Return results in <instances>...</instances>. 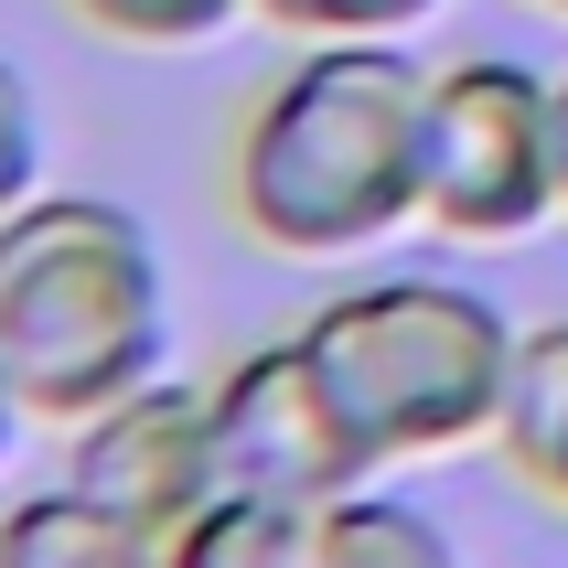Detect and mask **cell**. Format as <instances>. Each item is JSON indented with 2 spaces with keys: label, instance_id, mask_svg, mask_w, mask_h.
I'll list each match as a JSON object with an SVG mask.
<instances>
[{
  "label": "cell",
  "instance_id": "cell-1",
  "mask_svg": "<svg viewBox=\"0 0 568 568\" xmlns=\"http://www.w3.org/2000/svg\"><path fill=\"white\" fill-rule=\"evenodd\" d=\"M236 215L290 257H354L429 215V75L397 32H333L236 129Z\"/></svg>",
  "mask_w": 568,
  "mask_h": 568
},
{
  "label": "cell",
  "instance_id": "cell-2",
  "mask_svg": "<svg viewBox=\"0 0 568 568\" xmlns=\"http://www.w3.org/2000/svg\"><path fill=\"white\" fill-rule=\"evenodd\" d=\"M0 354L54 429L151 386L172 354V280L151 225L108 193H32L0 225Z\"/></svg>",
  "mask_w": 568,
  "mask_h": 568
},
{
  "label": "cell",
  "instance_id": "cell-3",
  "mask_svg": "<svg viewBox=\"0 0 568 568\" xmlns=\"http://www.w3.org/2000/svg\"><path fill=\"white\" fill-rule=\"evenodd\" d=\"M312 365L333 376L344 418L365 429L376 462L408 450H450V440H494L505 418V376H515V322L462 280H376L344 290L301 322Z\"/></svg>",
  "mask_w": 568,
  "mask_h": 568
},
{
  "label": "cell",
  "instance_id": "cell-4",
  "mask_svg": "<svg viewBox=\"0 0 568 568\" xmlns=\"http://www.w3.org/2000/svg\"><path fill=\"white\" fill-rule=\"evenodd\" d=\"M429 215L473 247L558 215V87L537 64L462 54L429 75Z\"/></svg>",
  "mask_w": 568,
  "mask_h": 568
},
{
  "label": "cell",
  "instance_id": "cell-5",
  "mask_svg": "<svg viewBox=\"0 0 568 568\" xmlns=\"http://www.w3.org/2000/svg\"><path fill=\"white\" fill-rule=\"evenodd\" d=\"M215 440H225V483L236 494H290V505H333L354 483H376V450L344 418L333 376L312 365L301 333L236 354L215 376Z\"/></svg>",
  "mask_w": 568,
  "mask_h": 568
},
{
  "label": "cell",
  "instance_id": "cell-6",
  "mask_svg": "<svg viewBox=\"0 0 568 568\" xmlns=\"http://www.w3.org/2000/svg\"><path fill=\"white\" fill-rule=\"evenodd\" d=\"M64 483L87 505L151 526V537H183L193 515L225 494V440H215V386H183V376H151L108 397V408L75 418L64 440Z\"/></svg>",
  "mask_w": 568,
  "mask_h": 568
},
{
  "label": "cell",
  "instance_id": "cell-7",
  "mask_svg": "<svg viewBox=\"0 0 568 568\" xmlns=\"http://www.w3.org/2000/svg\"><path fill=\"white\" fill-rule=\"evenodd\" d=\"M0 568H172V537L129 526V515L87 505L75 483L0 505Z\"/></svg>",
  "mask_w": 568,
  "mask_h": 568
},
{
  "label": "cell",
  "instance_id": "cell-8",
  "mask_svg": "<svg viewBox=\"0 0 568 568\" xmlns=\"http://www.w3.org/2000/svg\"><path fill=\"white\" fill-rule=\"evenodd\" d=\"M172 568H322V505L236 494V483H225L215 505L172 537Z\"/></svg>",
  "mask_w": 568,
  "mask_h": 568
},
{
  "label": "cell",
  "instance_id": "cell-9",
  "mask_svg": "<svg viewBox=\"0 0 568 568\" xmlns=\"http://www.w3.org/2000/svg\"><path fill=\"white\" fill-rule=\"evenodd\" d=\"M494 440L526 483L558 473L568 450V322H537V333H515V376H505V418H494Z\"/></svg>",
  "mask_w": 568,
  "mask_h": 568
},
{
  "label": "cell",
  "instance_id": "cell-10",
  "mask_svg": "<svg viewBox=\"0 0 568 568\" xmlns=\"http://www.w3.org/2000/svg\"><path fill=\"white\" fill-rule=\"evenodd\" d=\"M322 568H462V558H450V537L418 505L354 483V494L322 505Z\"/></svg>",
  "mask_w": 568,
  "mask_h": 568
},
{
  "label": "cell",
  "instance_id": "cell-11",
  "mask_svg": "<svg viewBox=\"0 0 568 568\" xmlns=\"http://www.w3.org/2000/svg\"><path fill=\"white\" fill-rule=\"evenodd\" d=\"M97 32H119V43H215L236 11H257V0H75Z\"/></svg>",
  "mask_w": 568,
  "mask_h": 568
},
{
  "label": "cell",
  "instance_id": "cell-12",
  "mask_svg": "<svg viewBox=\"0 0 568 568\" xmlns=\"http://www.w3.org/2000/svg\"><path fill=\"white\" fill-rule=\"evenodd\" d=\"M32 193H43V108H32L22 64L0 54V225L22 215Z\"/></svg>",
  "mask_w": 568,
  "mask_h": 568
},
{
  "label": "cell",
  "instance_id": "cell-13",
  "mask_svg": "<svg viewBox=\"0 0 568 568\" xmlns=\"http://www.w3.org/2000/svg\"><path fill=\"white\" fill-rule=\"evenodd\" d=\"M268 22H290V32H312V43H333V32H408V22H429L440 0H257Z\"/></svg>",
  "mask_w": 568,
  "mask_h": 568
},
{
  "label": "cell",
  "instance_id": "cell-14",
  "mask_svg": "<svg viewBox=\"0 0 568 568\" xmlns=\"http://www.w3.org/2000/svg\"><path fill=\"white\" fill-rule=\"evenodd\" d=\"M22 429H32V397H22V376H11V354H0V462L22 450Z\"/></svg>",
  "mask_w": 568,
  "mask_h": 568
},
{
  "label": "cell",
  "instance_id": "cell-15",
  "mask_svg": "<svg viewBox=\"0 0 568 568\" xmlns=\"http://www.w3.org/2000/svg\"><path fill=\"white\" fill-rule=\"evenodd\" d=\"M558 204H568V75H558Z\"/></svg>",
  "mask_w": 568,
  "mask_h": 568
},
{
  "label": "cell",
  "instance_id": "cell-16",
  "mask_svg": "<svg viewBox=\"0 0 568 568\" xmlns=\"http://www.w3.org/2000/svg\"><path fill=\"white\" fill-rule=\"evenodd\" d=\"M547 494H558V505H568V450H558V473H547Z\"/></svg>",
  "mask_w": 568,
  "mask_h": 568
},
{
  "label": "cell",
  "instance_id": "cell-17",
  "mask_svg": "<svg viewBox=\"0 0 568 568\" xmlns=\"http://www.w3.org/2000/svg\"><path fill=\"white\" fill-rule=\"evenodd\" d=\"M547 11H568V0H547Z\"/></svg>",
  "mask_w": 568,
  "mask_h": 568
}]
</instances>
